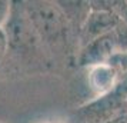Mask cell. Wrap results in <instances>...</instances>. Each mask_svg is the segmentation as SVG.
<instances>
[{"mask_svg": "<svg viewBox=\"0 0 127 123\" xmlns=\"http://www.w3.org/2000/svg\"><path fill=\"white\" fill-rule=\"evenodd\" d=\"M23 3L43 47L53 53L67 50L74 32L57 1L33 0Z\"/></svg>", "mask_w": 127, "mask_h": 123, "instance_id": "1", "label": "cell"}, {"mask_svg": "<svg viewBox=\"0 0 127 123\" xmlns=\"http://www.w3.org/2000/svg\"><path fill=\"white\" fill-rule=\"evenodd\" d=\"M3 27L9 40V52L32 57L44 52V47L30 22L23 1L12 3L10 16Z\"/></svg>", "mask_w": 127, "mask_h": 123, "instance_id": "2", "label": "cell"}, {"mask_svg": "<svg viewBox=\"0 0 127 123\" xmlns=\"http://www.w3.org/2000/svg\"><path fill=\"white\" fill-rule=\"evenodd\" d=\"M127 110V77L114 89L83 106L79 115L84 123H107Z\"/></svg>", "mask_w": 127, "mask_h": 123, "instance_id": "3", "label": "cell"}, {"mask_svg": "<svg viewBox=\"0 0 127 123\" xmlns=\"http://www.w3.org/2000/svg\"><path fill=\"white\" fill-rule=\"evenodd\" d=\"M121 23L120 17L111 7V1H92V12L89 13L77 35L79 46L84 47L101 36L117 29Z\"/></svg>", "mask_w": 127, "mask_h": 123, "instance_id": "4", "label": "cell"}, {"mask_svg": "<svg viewBox=\"0 0 127 123\" xmlns=\"http://www.w3.org/2000/svg\"><path fill=\"white\" fill-rule=\"evenodd\" d=\"M120 52L123 50L120 49L119 37H117L116 30H113L107 35L93 40L84 47H81L77 54V63L80 66H86V67L107 65Z\"/></svg>", "mask_w": 127, "mask_h": 123, "instance_id": "5", "label": "cell"}, {"mask_svg": "<svg viewBox=\"0 0 127 123\" xmlns=\"http://www.w3.org/2000/svg\"><path fill=\"white\" fill-rule=\"evenodd\" d=\"M7 54H9V40H7V35L4 27L0 26V67L3 66Z\"/></svg>", "mask_w": 127, "mask_h": 123, "instance_id": "6", "label": "cell"}, {"mask_svg": "<svg viewBox=\"0 0 127 123\" xmlns=\"http://www.w3.org/2000/svg\"><path fill=\"white\" fill-rule=\"evenodd\" d=\"M111 7L121 22L127 26V1H111Z\"/></svg>", "mask_w": 127, "mask_h": 123, "instance_id": "7", "label": "cell"}, {"mask_svg": "<svg viewBox=\"0 0 127 123\" xmlns=\"http://www.w3.org/2000/svg\"><path fill=\"white\" fill-rule=\"evenodd\" d=\"M12 3L13 1H9V0H0V26H4L10 16Z\"/></svg>", "mask_w": 127, "mask_h": 123, "instance_id": "8", "label": "cell"}, {"mask_svg": "<svg viewBox=\"0 0 127 123\" xmlns=\"http://www.w3.org/2000/svg\"><path fill=\"white\" fill-rule=\"evenodd\" d=\"M46 123H53V122H46Z\"/></svg>", "mask_w": 127, "mask_h": 123, "instance_id": "9", "label": "cell"}]
</instances>
